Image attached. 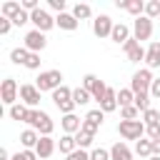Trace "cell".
Listing matches in <instances>:
<instances>
[{
  "mask_svg": "<svg viewBox=\"0 0 160 160\" xmlns=\"http://www.w3.org/2000/svg\"><path fill=\"white\" fill-rule=\"evenodd\" d=\"M142 122H145V125H155V122H160V110H155V108L145 110V112H142Z\"/></svg>",
  "mask_w": 160,
  "mask_h": 160,
  "instance_id": "836d02e7",
  "label": "cell"
},
{
  "mask_svg": "<svg viewBox=\"0 0 160 160\" xmlns=\"http://www.w3.org/2000/svg\"><path fill=\"white\" fill-rule=\"evenodd\" d=\"M28 112H30V108H28V105H22V102H15V105L8 110V115H10L12 120H20V122H25Z\"/></svg>",
  "mask_w": 160,
  "mask_h": 160,
  "instance_id": "d4e9b609",
  "label": "cell"
},
{
  "mask_svg": "<svg viewBox=\"0 0 160 160\" xmlns=\"http://www.w3.org/2000/svg\"><path fill=\"white\" fill-rule=\"evenodd\" d=\"M152 72H150V68H142V70H138L135 75H132V80H130V90L135 92V95H140V92H150V85H152Z\"/></svg>",
  "mask_w": 160,
  "mask_h": 160,
  "instance_id": "3957f363",
  "label": "cell"
},
{
  "mask_svg": "<svg viewBox=\"0 0 160 160\" xmlns=\"http://www.w3.org/2000/svg\"><path fill=\"white\" fill-rule=\"evenodd\" d=\"M68 160H90V152H85V150H75V152H70L68 155Z\"/></svg>",
  "mask_w": 160,
  "mask_h": 160,
  "instance_id": "b9f144b4",
  "label": "cell"
},
{
  "mask_svg": "<svg viewBox=\"0 0 160 160\" xmlns=\"http://www.w3.org/2000/svg\"><path fill=\"white\" fill-rule=\"evenodd\" d=\"M90 160H110V150H105V148H95V150L90 152Z\"/></svg>",
  "mask_w": 160,
  "mask_h": 160,
  "instance_id": "74e56055",
  "label": "cell"
},
{
  "mask_svg": "<svg viewBox=\"0 0 160 160\" xmlns=\"http://www.w3.org/2000/svg\"><path fill=\"white\" fill-rule=\"evenodd\" d=\"M38 118H40V110H38V108H32V110L28 112V118H25V122H28V125L32 128V125L38 122Z\"/></svg>",
  "mask_w": 160,
  "mask_h": 160,
  "instance_id": "ee69618b",
  "label": "cell"
},
{
  "mask_svg": "<svg viewBox=\"0 0 160 160\" xmlns=\"http://www.w3.org/2000/svg\"><path fill=\"white\" fill-rule=\"evenodd\" d=\"M120 115H122V120H138L140 110L135 105H128V108H120Z\"/></svg>",
  "mask_w": 160,
  "mask_h": 160,
  "instance_id": "d590c367",
  "label": "cell"
},
{
  "mask_svg": "<svg viewBox=\"0 0 160 160\" xmlns=\"http://www.w3.org/2000/svg\"><path fill=\"white\" fill-rule=\"evenodd\" d=\"M82 88L90 90L92 100H98V102H102V98H105V92H108V85H105L98 75H92V72H88V75L82 78Z\"/></svg>",
  "mask_w": 160,
  "mask_h": 160,
  "instance_id": "277c9868",
  "label": "cell"
},
{
  "mask_svg": "<svg viewBox=\"0 0 160 160\" xmlns=\"http://www.w3.org/2000/svg\"><path fill=\"white\" fill-rule=\"evenodd\" d=\"M145 62H148L150 70L152 68H160V42H150V48L145 52Z\"/></svg>",
  "mask_w": 160,
  "mask_h": 160,
  "instance_id": "ffe728a7",
  "label": "cell"
},
{
  "mask_svg": "<svg viewBox=\"0 0 160 160\" xmlns=\"http://www.w3.org/2000/svg\"><path fill=\"white\" fill-rule=\"evenodd\" d=\"M32 128H35L42 138H50V135H52V130H55V122L50 120V115H48V112H42V110H40V118H38V122H35Z\"/></svg>",
  "mask_w": 160,
  "mask_h": 160,
  "instance_id": "4fadbf2b",
  "label": "cell"
},
{
  "mask_svg": "<svg viewBox=\"0 0 160 160\" xmlns=\"http://www.w3.org/2000/svg\"><path fill=\"white\" fill-rule=\"evenodd\" d=\"M135 152L140 155V158H152V140H138L135 142Z\"/></svg>",
  "mask_w": 160,
  "mask_h": 160,
  "instance_id": "4316f807",
  "label": "cell"
},
{
  "mask_svg": "<svg viewBox=\"0 0 160 160\" xmlns=\"http://www.w3.org/2000/svg\"><path fill=\"white\" fill-rule=\"evenodd\" d=\"M150 98H160V78L152 80V85H150Z\"/></svg>",
  "mask_w": 160,
  "mask_h": 160,
  "instance_id": "bcb514c9",
  "label": "cell"
},
{
  "mask_svg": "<svg viewBox=\"0 0 160 160\" xmlns=\"http://www.w3.org/2000/svg\"><path fill=\"white\" fill-rule=\"evenodd\" d=\"M112 28H115V22L110 20V15H98V18L92 20V32H95L98 38H110Z\"/></svg>",
  "mask_w": 160,
  "mask_h": 160,
  "instance_id": "9c48e42d",
  "label": "cell"
},
{
  "mask_svg": "<svg viewBox=\"0 0 160 160\" xmlns=\"http://www.w3.org/2000/svg\"><path fill=\"white\" fill-rule=\"evenodd\" d=\"M122 50H125V55H128L132 62H140V60H145V52H148V50H142V45H140L135 38H130V40L122 45Z\"/></svg>",
  "mask_w": 160,
  "mask_h": 160,
  "instance_id": "8fae6325",
  "label": "cell"
},
{
  "mask_svg": "<svg viewBox=\"0 0 160 160\" xmlns=\"http://www.w3.org/2000/svg\"><path fill=\"white\" fill-rule=\"evenodd\" d=\"M152 155H160V140H152Z\"/></svg>",
  "mask_w": 160,
  "mask_h": 160,
  "instance_id": "c3c4849f",
  "label": "cell"
},
{
  "mask_svg": "<svg viewBox=\"0 0 160 160\" xmlns=\"http://www.w3.org/2000/svg\"><path fill=\"white\" fill-rule=\"evenodd\" d=\"M90 100H92V95H90V90H85L82 85L72 90V102H75V105H88Z\"/></svg>",
  "mask_w": 160,
  "mask_h": 160,
  "instance_id": "484cf974",
  "label": "cell"
},
{
  "mask_svg": "<svg viewBox=\"0 0 160 160\" xmlns=\"http://www.w3.org/2000/svg\"><path fill=\"white\" fill-rule=\"evenodd\" d=\"M150 35H152V20L145 18V15L135 18V22H132V38L138 42H142V40H150Z\"/></svg>",
  "mask_w": 160,
  "mask_h": 160,
  "instance_id": "52a82bcc",
  "label": "cell"
},
{
  "mask_svg": "<svg viewBox=\"0 0 160 160\" xmlns=\"http://www.w3.org/2000/svg\"><path fill=\"white\" fill-rule=\"evenodd\" d=\"M25 68L28 70H38L40 68V52H30L28 60H25Z\"/></svg>",
  "mask_w": 160,
  "mask_h": 160,
  "instance_id": "8d00e7d4",
  "label": "cell"
},
{
  "mask_svg": "<svg viewBox=\"0 0 160 160\" xmlns=\"http://www.w3.org/2000/svg\"><path fill=\"white\" fill-rule=\"evenodd\" d=\"M135 102V92L130 90V88H122L120 92H118V105L120 108H128V105H132Z\"/></svg>",
  "mask_w": 160,
  "mask_h": 160,
  "instance_id": "83f0119b",
  "label": "cell"
},
{
  "mask_svg": "<svg viewBox=\"0 0 160 160\" xmlns=\"http://www.w3.org/2000/svg\"><path fill=\"white\" fill-rule=\"evenodd\" d=\"M25 22H30V12H25V10H20L15 18H12V25H25Z\"/></svg>",
  "mask_w": 160,
  "mask_h": 160,
  "instance_id": "60d3db41",
  "label": "cell"
},
{
  "mask_svg": "<svg viewBox=\"0 0 160 160\" xmlns=\"http://www.w3.org/2000/svg\"><path fill=\"white\" fill-rule=\"evenodd\" d=\"M55 25H58L60 30H68V32H72V30H78L80 20H78L72 12H60V15L55 18Z\"/></svg>",
  "mask_w": 160,
  "mask_h": 160,
  "instance_id": "7c38bea8",
  "label": "cell"
},
{
  "mask_svg": "<svg viewBox=\"0 0 160 160\" xmlns=\"http://www.w3.org/2000/svg\"><path fill=\"white\" fill-rule=\"evenodd\" d=\"M118 8L125 10V12H130V15H135V18H140V15L145 12V2H142V0H120Z\"/></svg>",
  "mask_w": 160,
  "mask_h": 160,
  "instance_id": "e0dca14e",
  "label": "cell"
},
{
  "mask_svg": "<svg viewBox=\"0 0 160 160\" xmlns=\"http://www.w3.org/2000/svg\"><path fill=\"white\" fill-rule=\"evenodd\" d=\"M10 25H12V20L0 18V35H8V32H10Z\"/></svg>",
  "mask_w": 160,
  "mask_h": 160,
  "instance_id": "f6af8a7d",
  "label": "cell"
},
{
  "mask_svg": "<svg viewBox=\"0 0 160 160\" xmlns=\"http://www.w3.org/2000/svg\"><path fill=\"white\" fill-rule=\"evenodd\" d=\"M110 40L118 42V45H125V42L130 40V28H128L125 22H115V28H112V32H110Z\"/></svg>",
  "mask_w": 160,
  "mask_h": 160,
  "instance_id": "ac0fdd59",
  "label": "cell"
},
{
  "mask_svg": "<svg viewBox=\"0 0 160 160\" xmlns=\"http://www.w3.org/2000/svg\"><path fill=\"white\" fill-rule=\"evenodd\" d=\"M45 45H48L45 32H40V30H30V32L25 35V48H28L30 52H40V50H45Z\"/></svg>",
  "mask_w": 160,
  "mask_h": 160,
  "instance_id": "ba28073f",
  "label": "cell"
},
{
  "mask_svg": "<svg viewBox=\"0 0 160 160\" xmlns=\"http://www.w3.org/2000/svg\"><path fill=\"white\" fill-rule=\"evenodd\" d=\"M35 88L40 92H55L58 88H62V72L60 70H45V72H40Z\"/></svg>",
  "mask_w": 160,
  "mask_h": 160,
  "instance_id": "6da1fadb",
  "label": "cell"
},
{
  "mask_svg": "<svg viewBox=\"0 0 160 160\" xmlns=\"http://www.w3.org/2000/svg\"><path fill=\"white\" fill-rule=\"evenodd\" d=\"M158 15H160V0H148L145 2V18L155 20Z\"/></svg>",
  "mask_w": 160,
  "mask_h": 160,
  "instance_id": "d6a6232c",
  "label": "cell"
},
{
  "mask_svg": "<svg viewBox=\"0 0 160 160\" xmlns=\"http://www.w3.org/2000/svg\"><path fill=\"white\" fill-rule=\"evenodd\" d=\"M72 100V90L68 88V85H62V88H58L55 92H52V102L60 108V105H65V102H70Z\"/></svg>",
  "mask_w": 160,
  "mask_h": 160,
  "instance_id": "7402d4cb",
  "label": "cell"
},
{
  "mask_svg": "<svg viewBox=\"0 0 160 160\" xmlns=\"http://www.w3.org/2000/svg\"><path fill=\"white\" fill-rule=\"evenodd\" d=\"M118 108V92L112 90V88H108V92H105V98H102V102H100V110L102 112H112Z\"/></svg>",
  "mask_w": 160,
  "mask_h": 160,
  "instance_id": "44dd1931",
  "label": "cell"
},
{
  "mask_svg": "<svg viewBox=\"0 0 160 160\" xmlns=\"http://www.w3.org/2000/svg\"><path fill=\"white\" fill-rule=\"evenodd\" d=\"M18 95H20V88H18L15 78H5L2 85H0V100H2L8 108H12L15 100H18Z\"/></svg>",
  "mask_w": 160,
  "mask_h": 160,
  "instance_id": "8992f818",
  "label": "cell"
},
{
  "mask_svg": "<svg viewBox=\"0 0 160 160\" xmlns=\"http://www.w3.org/2000/svg\"><path fill=\"white\" fill-rule=\"evenodd\" d=\"M72 15H75L78 20H88V18L92 15V10H90V5H88V2H78V5L72 8Z\"/></svg>",
  "mask_w": 160,
  "mask_h": 160,
  "instance_id": "4dcf8cb0",
  "label": "cell"
},
{
  "mask_svg": "<svg viewBox=\"0 0 160 160\" xmlns=\"http://www.w3.org/2000/svg\"><path fill=\"white\" fill-rule=\"evenodd\" d=\"M118 132L125 138V140H140L145 135V122L142 120H120L118 122Z\"/></svg>",
  "mask_w": 160,
  "mask_h": 160,
  "instance_id": "7a4b0ae2",
  "label": "cell"
},
{
  "mask_svg": "<svg viewBox=\"0 0 160 160\" xmlns=\"http://www.w3.org/2000/svg\"><path fill=\"white\" fill-rule=\"evenodd\" d=\"M38 142H40V132H38L35 128H28V130L20 132V145H22L25 150H35Z\"/></svg>",
  "mask_w": 160,
  "mask_h": 160,
  "instance_id": "9a60e30c",
  "label": "cell"
},
{
  "mask_svg": "<svg viewBox=\"0 0 160 160\" xmlns=\"http://www.w3.org/2000/svg\"><path fill=\"white\" fill-rule=\"evenodd\" d=\"M20 100H22V105H28L30 110L32 108H38V102H40V90L35 88V85H20Z\"/></svg>",
  "mask_w": 160,
  "mask_h": 160,
  "instance_id": "30bf717a",
  "label": "cell"
},
{
  "mask_svg": "<svg viewBox=\"0 0 160 160\" xmlns=\"http://www.w3.org/2000/svg\"><path fill=\"white\" fill-rule=\"evenodd\" d=\"M8 158H10V155H8V150H5V148H0V160H8Z\"/></svg>",
  "mask_w": 160,
  "mask_h": 160,
  "instance_id": "681fc988",
  "label": "cell"
},
{
  "mask_svg": "<svg viewBox=\"0 0 160 160\" xmlns=\"http://www.w3.org/2000/svg\"><path fill=\"white\" fill-rule=\"evenodd\" d=\"M82 130H88V132H92V135H95V132H98V125H92L90 120H82Z\"/></svg>",
  "mask_w": 160,
  "mask_h": 160,
  "instance_id": "7dc6e473",
  "label": "cell"
},
{
  "mask_svg": "<svg viewBox=\"0 0 160 160\" xmlns=\"http://www.w3.org/2000/svg\"><path fill=\"white\" fill-rule=\"evenodd\" d=\"M148 160H160V155H152V158H148Z\"/></svg>",
  "mask_w": 160,
  "mask_h": 160,
  "instance_id": "f907efd6",
  "label": "cell"
},
{
  "mask_svg": "<svg viewBox=\"0 0 160 160\" xmlns=\"http://www.w3.org/2000/svg\"><path fill=\"white\" fill-rule=\"evenodd\" d=\"M30 22H32L35 30H40V32H48V30L55 28V18H52L48 10H42V8H38L35 12H30Z\"/></svg>",
  "mask_w": 160,
  "mask_h": 160,
  "instance_id": "5b68a950",
  "label": "cell"
},
{
  "mask_svg": "<svg viewBox=\"0 0 160 160\" xmlns=\"http://www.w3.org/2000/svg\"><path fill=\"white\" fill-rule=\"evenodd\" d=\"M12 160H38V152L35 150H22V152H15Z\"/></svg>",
  "mask_w": 160,
  "mask_h": 160,
  "instance_id": "ab89813d",
  "label": "cell"
},
{
  "mask_svg": "<svg viewBox=\"0 0 160 160\" xmlns=\"http://www.w3.org/2000/svg\"><path fill=\"white\" fill-rule=\"evenodd\" d=\"M58 150H60V152H65V155L75 152V150H78L75 135H62V138H60V142H58Z\"/></svg>",
  "mask_w": 160,
  "mask_h": 160,
  "instance_id": "cb8c5ba5",
  "label": "cell"
},
{
  "mask_svg": "<svg viewBox=\"0 0 160 160\" xmlns=\"http://www.w3.org/2000/svg\"><path fill=\"white\" fill-rule=\"evenodd\" d=\"M48 5L60 15V12H65V0H48Z\"/></svg>",
  "mask_w": 160,
  "mask_h": 160,
  "instance_id": "7bdbcfd3",
  "label": "cell"
},
{
  "mask_svg": "<svg viewBox=\"0 0 160 160\" xmlns=\"http://www.w3.org/2000/svg\"><path fill=\"white\" fill-rule=\"evenodd\" d=\"M55 148H58V145H55L52 138H42V135H40V142L35 145V152H38L40 160H45V158H50V155L55 152Z\"/></svg>",
  "mask_w": 160,
  "mask_h": 160,
  "instance_id": "2e32d148",
  "label": "cell"
},
{
  "mask_svg": "<svg viewBox=\"0 0 160 160\" xmlns=\"http://www.w3.org/2000/svg\"><path fill=\"white\" fill-rule=\"evenodd\" d=\"M85 120H90L92 125H98V128H100V125H102V120H105V112H102L100 108H98V110H90V112L85 115Z\"/></svg>",
  "mask_w": 160,
  "mask_h": 160,
  "instance_id": "e575fe53",
  "label": "cell"
},
{
  "mask_svg": "<svg viewBox=\"0 0 160 160\" xmlns=\"http://www.w3.org/2000/svg\"><path fill=\"white\" fill-rule=\"evenodd\" d=\"M62 130H65V135H78V132L82 130V120H80L75 112L62 115Z\"/></svg>",
  "mask_w": 160,
  "mask_h": 160,
  "instance_id": "5bb4252c",
  "label": "cell"
},
{
  "mask_svg": "<svg viewBox=\"0 0 160 160\" xmlns=\"http://www.w3.org/2000/svg\"><path fill=\"white\" fill-rule=\"evenodd\" d=\"M20 10H22V2H15V0H8V2H2V8H0L2 18H8V20H12Z\"/></svg>",
  "mask_w": 160,
  "mask_h": 160,
  "instance_id": "603a6c76",
  "label": "cell"
},
{
  "mask_svg": "<svg viewBox=\"0 0 160 160\" xmlns=\"http://www.w3.org/2000/svg\"><path fill=\"white\" fill-rule=\"evenodd\" d=\"M140 112H145V110H150V92H140V95H135V102H132Z\"/></svg>",
  "mask_w": 160,
  "mask_h": 160,
  "instance_id": "1f68e13d",
  "label": "cell"
},
{
  "mask_svg": "<svg viewBox=\"0 0 160 160\" xmlns=\"http://www.w3.org/2000/svg\"><path fill=\"white\" fill-rule=\"evenodd\" d=\"M145 132H148L150 140H160V122H155V125H145Z\"/></svg>",
  "mask_w": 160,
  "mask_h": 160,
  "instance_id": "f35d334b",
  "label": "cell"
},
{
  "mask_svg": "<svg viewBox=\"0 0 160 160\" xmlns=\"http://www.w3.org/2000/svg\"><path fill=\"white\" fill-rule=\"evenodd\" d=\"M28 55H30V50L22 45V48H15L12 52H10V60L15 62V65H25V60H28Z\"/></svg>",
  "mask_w": 160,
  "mask_h": 160,
  "instance_id": "f546056e",
  "label": "cell"
},
{
  "mask_svg": "<svg viewBox=\"0 0 160 160\" xmlns=\"http://www.w3.org/2000/svg\"><path fill=\"white\" fill-rule=\"evenodd\" d=\"M92 140H95V135H92V132H88V130H80V132L75 135V142H78V148H80V150L90 148V145H92Z\"/></svg>",
  "mask_w": 160,
  "mask_h": 160,
  "instance_id": "f1b7e54d",
  "label": "cell"
},
{
  "mask_svg": "<svg viewBox=\"0 0 160 160\" xmlns=\"http://www.w3.org/2000/svg\"><path fill=\"white\" fill-rule=\"evenodd\" d=\"M110 160H132V150L125 142H115L110 148Z\"/></svg>",
  "mask_w": 160,
  "mask_h": 160,
  "instance_id": "d6986e66",
  "label": "cell"
}]
</instances>
